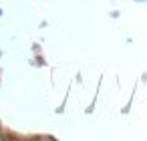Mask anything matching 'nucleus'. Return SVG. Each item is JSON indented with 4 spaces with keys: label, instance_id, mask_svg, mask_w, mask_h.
<instances>
[]
</instances>
